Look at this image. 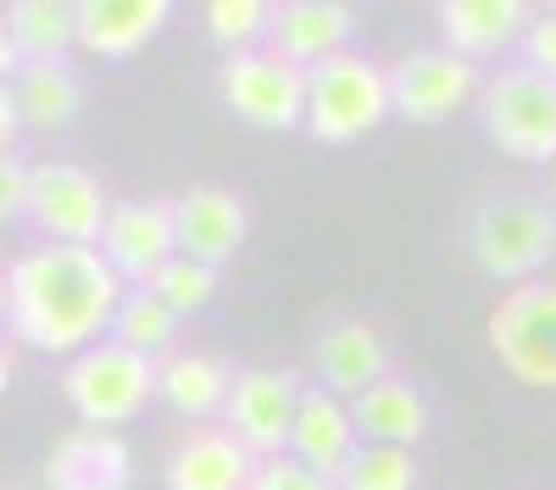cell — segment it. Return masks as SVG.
Segmentation results:
<instances>
[{
    "mask_svg": "<svg viewBox=\"0 0 556 490\" xmlns=\"http://www.w3.org/2000/svg\"><path fill=\"white\" fill-rule=\"evenodd\" d=\"M128 285L96 246H28L7 267V329L17 345L73 356L101 345Z\"/></svg>",
    "mask_w": 556,
    "mask_h": 490,
    "instance_id": "cell-1",
    "label": "cell"
},
{
    "mask_svg": "<svg viewBox=\"0 0 556 490\" xmlns=\"http://www.w3.org/2000/svg\"><path fill=\"white\" fill-rule=\"evenodd\" d=\"M462 251L506 290L545 279V262L556 256V206L534 190H490L462 223Z\"/></svg>",
    "mask_w": 556,
    "mask_h": 490,
    "instance_id": "cell-2",
    "label": "cell"
},
{
    "mask_svg": "<svg viewBox=\"0 0 556 490\" xmlns=\"http://www.w3.org/2000/svg\"><path fill=\"white\" fill-rule=\"evenodd\" d=\"M390 112V67H379L374 56L340 51L306 73V134L323 146H351L374 134Z\"/></svg>",
    "mask_w": 556,
    "mask_h": 490,
    "instance_id": "cell-3",
    "label": "cell"
},
{
    "mask_svg": "<svg viewBox=\"0 0 556 490\" xmlns=\"http://www.w3.org/2000/svg\"><path fill=\"white\" fill-rule=\"evenodd\" d=\"M162 385V363L156 356H139L128 345H117L112 335L101 345L78 351L62 368V395L67 407L84 418V429H117L128 424Z\"/></svg>",
    "mask_w": 556,
    "mask_h": 490,
    "instance_id": "cell-4",
    "label": "cell"
},
{
    "mask_svg": "<svg viewBox=\"0 0 556 490\" xmlns=\"http://www.w3.org/2000/svg\"><path fill=\"white\" fill-rule=\"evenodd\" d=\"M479 123L513 162H556V84L523 62L501 67L479 89Z\"/></svg>",
    "mask_w": 556,
    "mask_h": 490,
    "instance_id": "cell-5",
    "label": "cell"
},
{
    "mask_svg": "<svg viewBox=\"0 0 556 490\" xmlns=\"http://www.w3.org/2000/svg\"><path fill=\"white\" fill-rule=\"evenodd\" d=\"M484 340L495 363L529 390H556V279H529L501 290Z\"/></svg>",
    "mask_w": 556,
    "mask_h": 490,
    "instance_id": "cell-6",
    "label": "cell"
},
{
    "mask_svg": "<svg viewBox=\"0 0 556 490\" xmlns=\"http://www.w3.org/2000/svg\"><path fill=\"white\" fill-rule=\"evenodd\" d=\"M217 96L251 128H306V67L285 62L267 45L217 62Z\"/></svg>",
    "mask_w": 556,
    "mask_h": 490,
    "instance_id": "cell-7",
    "label": "cell"
},
{
    "mask_svg": "<svg viewBox=\"0 0 556 490\" xmlns=\"http://www.w3.org/2000/svg\"><path fill=\"white\" fill-rule=\"evenodd\" d=\"M301 395H306V379L295 368L251 363V368L235 374V395H228L223 429L235 435L251 457H285L295 413H301Z\"/></svg>",
    "mask_w": 556,
    "mask_h": 490,
    "instance_id": "cell-8",
    "label": "cell"
},
{
    "mask_svg": "<svg viewBox=\"0 0 556 490\" xmlns=\"http://www.w3.org/2000/svg\"><path fill=\"white\" fill-rule=\"evenodd\" d=\"M117 201H106V185L78 162H39L34 167V201L28 223L45 235V246H101L106 217Z\"/></svg>",
    "mask_w": 556,
    "mask_h": 490,
    "instance_id": "cell-9",
    "label": "cell"
},
{
    "mask_svg": "<svg viewBox=\"0 0 556 490\" xmlns=\"http://www.w3.org/2000/svg\"><path fill=\"white\" fill-rule=\"evenodd\" d=\"M479 62L445 51V45H429V51H406L401 62H390V101L401 123L434 128L445 117H456L468 101H479Z\"/></svg>",
    "mask_w": 556,
    "mask_h": 490,
    "instance_id": "cell-10",
    "label": "cell"
},
{
    "mask_svg": "<svg viewBox=\"0 0 556 490\" xmlns=\"http://www.w3.org/2000/svg\"><path fill=\"white\" fill-rule=\"evenodd\" d=\"M306 363H312V385H323L340 401H356L362 390H374L379 379H390V340L374 318L362 312H334L323 318L312 345H306Z\"/></svg>",
    "mask_w": 556,
    "mask_h": 490,
    "instance_id": "cell-11",
    "label": "cell"
},
{
    "mask_svg": "<svg viewBox=\"0 0 556 490\" xmlns=\"http://www.w3.org/2000/svg\"><path fill=\"white\" fill-rule=\"evenodd\" d=\"M96 251L117 267V279H123L128 290H146L162 267L178 256V217H173V201H162V196L117 201Z\"/></svg>",
    "mask_w": 556,
    "mask_h": 490,
    "instance_id": "cell-12",
    "label": "cell"
},
{
    "mask_svg": "<svg viewBox=\"0 0 556 490\" xmlns=\"http://www.w3.org/2000/svg\"><path fill=\"white\" fill-rule=\"evenodd\" d=\"M173 217H178V251L195 262H235L245 251L251 235V201L228 185H190L184 196H173Z\"/></svg>",
    "mask_w": 556,
    "mask_h": 490,
    "instance_id": "cell-13",
    "label": "cell"
},
{
    "mask_svg": "<svg viewBox=\"0 0 556 490\" xmlns=\"http://www.w3.org/2000/svg\"><path fill=\"white\" fill-rule=\"evenodd\" d=\"M256 463L262 457H251L223 424H201L167 452L162 479L167 490H251Z\"/></svg>",
    "mask_w": 556,
    "mask_h": 490,
    "instance_id": "cell-14",
    "label": "cell"
},
{
    "mask_svg": "<svg viewBox=\"0 0 556 490\" xmlns=\"http://www.w3.org/2000/svg\"><path fill=\"white\" fill-rule=\"evenodd\" d=\"M351 34H356V12L345 0H285L273 12V34H267V51H278L295 67H317L340 51H351Z\"/></svg>",
    "mask_w": 556,
    "mask_h": 490,
    "instance_id": "cell-15",
    "label": "cell"
},
{
    "mask_svg": "<svg viewBox=\"0 0 556 490\" xmlns=\"http://www.w3.org/2000/svg\"><path fill=\"white\" fill-rule=\"evenodd\" d=\"M356 452H362V429L351 418V401L329 395L323 385H306L295 429H290V457H301L306 468H317L323 479L340 485V474L351 468Z\"/></svg>",
    "mask_w": 556,
    "mask_h": 490,
    "instance_id": "cell-16",
    "label": "cell"
},
{
    "mask_svg": "<svg viewBox=\"0 0 556 490\" xmlns=\"http://www.w3.org/2000/svg\"><path fill=\"white\" fill-rule=\"evenodd\" d=\"M134 457L117 429H73L56 435L45 457V490H128Z\"/></svg>",
    "mask_w": 556,
    "mask_h": 490,
    "instance_id": "cell-17",
    "label": "cell"
},
{
    "mask_svg": "<svg viewBox=\"0 0 556 490\" xmlns=\"http://www.w3.org/2000/svg\"><path fill=\"white\" fill-rule=\"evenodd\" d=\"M78 7V51L123 62L167 28L173 0H73Z\"/></svg>",
    "mask_w": 556,
    "mask_h": 490,
    "instance_id": "cell-18",
    "label": "cell"
},
{
    "mask_svg": "<svg viewBox=\"0 0 556 490\" xmlns=\"http://www.w3.org/2000/svg\"><path fill=\"white\" fill-rule=\"evenodd\" d=\"M0 67L17 73L28 62H67V51L78 45V7L67 0H17L7 7L0 23Z\"/></svg>",
    "mask_w": 556,
    "mask_h": 490,
    "instance_id": "cell-19",
    "label": "cell"
},
{
    "mask_svg": "<svg viewBox=\"0 0 556 490\" xmlns=\"http://www.w3.org/2000/svg\"><path fill=\"white\" fill-rule=\"evenodd\" d=\"M534 12L523 7V0H445L440 7V39L445 51L456 56H501L506 45H523Z\"/></svg>",
    "mask_w": 556,
    "mask_h": 490,
    "instance_id": "cell-20",
    "label": "cell"
},
{
    "mask_svg": "<svg viewBox=\"0 0 556 490\" xmlns=\"http://www.w3.org/2000/svg\"><path fill=\"white\" fill-rule=\"evenodd\" d=\"M235 374H240V368H228L223 356H212V351H173V356H162V385H156V395L167 401L178 418H190V424L201 429V424H212V418L228 413Z\"/></svg>",
    "mask_w": 556,
    "mask_h": 490,
    "instance_id": "cell-21",
    "label": "cell"
},
{
    "mask_svg": "<svg viewBox=\"0 0 556 490\" xmlns=\"http://www.w3.org/2000/svg\"><path fill=\"white\" fill-rule=\"evenodd\" d=\"M351 418L362 429V445H412V452H417V440H424L429 424H434L429 395L417 390L412 379H401V374L379 379L374 390H362L351 401Z\"/></svg>",
    "mask_w": 556,
    "mask_h": 490,
    "instance_id": "cell-22",
    "label": "cell"
},
{
    "mask_svg": "<svg viewBox=\"0 0 556 490\" xmlns=\"http://www.w3.org/2000/svg\"><path fill=\"white\" fill-rule=\"evenodd\" d=\"M12 106L23 117V128H39V134H51V128H67L84 106V84L67 62H28L12 73Z\"/></svg>",
    "mask_w": 556,
    "mask_h": 490,
    "instance_id": "cell-23",
    "label": "cell"
},
{
    "mask_svg": "<svg viewBox=\"0 0 556 490\" xmlns=\"http://www.w3.org/2000/svg\"><path fill=\"white\" fill-rule=\"evenodd\" d=\"M178 312L156 296V290H128L123 306H117V318H112V340L139 351V356H173V340H178Z\"/></svg>",
    "mask_w": 556,
    "mask_h": 490,
    "instance_id": "cell-24",
    "label": "cell"
},
{
    "mask_svg": "<svg viewBox=\"0 0 556 490\" xmlns=\"http://www.w3.org/2000/svg\"><path fill=\"white\" fill-rule=\"evenodd\" d=\"M273 12L267 0H206V12H201V28L212 45H223L228 56H240V51H262L267 34H273Z\"/></svg>",
    "mask_w": 556,
    "mask_h": 490,
    "instance_id": "cell-25",
    "label": "cell"
},
{
    "mask_svg": "<svg viewBox=\"0 0 556 490\" xmlns=\"http://www.w3.org/2000/svg\"><path fill=\"white\" fill-rule=\"evenodd\" d=\"M417 479L424 468H417L412 445H362L340 474V490H417Z\"/></svg>",
    "mask_w": 556,
    "mask_h": 490,
    "instance_id": "cell-26",
    "label": "cell"
},
{
    "mask_svg": "<svg viewBox=\"0 0 556 490\" xmlns=\"http://www.w3.org/2000/svg\"><path fill=\"white\" fill-rule=\"evenodd\" d=\"M217 279H223V267L195 262V256H184V251H178L146 290H156V296L178 312V318H190V312H201V306L217 296Z\"/></svg>",
    "mask_w": 556,
    "mask_h": 490,
    "instance_id": "cell-27",
    "label": "cell"
},
{
    "mask_svg": "<svg viewBox=\"0 0 556 490\" xmlns=\"http://www.w3.org/2000/svg\"><path fill=\"white\" fill-rule=\"evenodd\" d=\"M251 490H340L334 479H323L317 468H306L301 457H262L256 463V479H251Z\"/></svg>",
    "mask_w": 556,
    "mask_h": 490,
    "instance_id": "cell-28",
    "label": "cell"
},
{
    "mask_svg": "<svg viewBox=\"0 0 556 490\" xmlns=\"http://www.w3.org/2000/svg\"><path fill=\"white\" fill-rule=\"evenodd\" d=\"M28 201H34V167L23 156H7L0 162V217H28Z\"/></svg>",
    "mask_w": 556,
    "mask_h": 490,
    "instance_id": "cell-29",
    "label": "cell"
},
{
    "mask_svg": "<svg viewBox=\"0 0 556 490\" xmlns=\"http://www.w3.org/2000/svg\"><path fill=\"white\" fill-rule=\"evenodd\" d=\"M523 67H534V73H545L556 84V12H540L529 23V34H523Z\"/></svg>",
    "mask_w": 556,
    "mask_h": 490,
    "instance_id": "cell-30",
    "label": "cell"
},
{
    "mask_svg": "<svg viewBox=\"0 0 556 490\" xmlns=\"http://www.w3.org/2000/svg\"><path fill=\"white\" fill-rule=\"evenodd\" d=\"M17 128H23V117H17V106H12V96H7V101H0V134H7V156H12Z\"/></svg>",
    "mask_w": 556,
    "mask_h": 490,
    "instance_id": "cell-31",
    "label": "cell"
},
{
    "mask_svg": "<svg viewBox=\"0 0 556 490\" xmlns=\"http://www.w3.org/2000/svg\"><path fill=\"white\" fill-rule=\"evenodd\" d=\"M545 201H551V206H556V162H551V167H545Z\"/></svg>",
    "mask_w": 556,
    "mask_h": 490,
    "instance_id": "cell-32",
    "label": "cell"
},
{
    "mask_svg": "<svg viewBox=\"0 0 556 490\" xmlns=\"http://www.w3.org/2000/svg\"><path fill=\"white\" fill-rule=\"evenodd\" d=\"M7 490H34V485H7Z\"/></svg>",
    "mask_w": 556,
    "mask_h": 490,
    "instance_id": "cell-33",
    "label": "cell"
}]
</instances>
